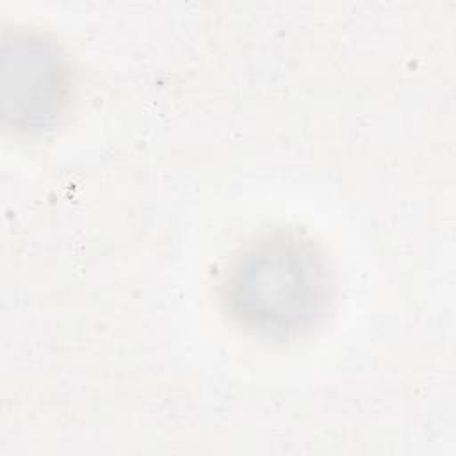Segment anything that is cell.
I'll list each match as a JSON object with an SVG mask.
<instances>
[{"label":"cell","mask_w":456,"mask_h":456,"mask_svg":"<svg viewBox=\"0 0 456 456\" xmlns=\"http://www.w3.org/2000/svg\"><path fill=\"white\" fill-rule=\"evenodd\" d=\"M331 281L317 246L290 232L265 235L232 264L224 299L246 328L289 337L312 328L326 312Z\"/></svg>","instance_id":"1"},{"label":"cell","mask_w":456,"mask_h":456,"mask_svg":"<svg viewBox=\"0 0 456 456\" xmlns=\"http://www.w3.org/2000/svg\"><path fill=\"white\" fill-rule=\"evenodd\" d=\"M2 116L21 134L52 130L71 103V73L61 48L45 34L12 32L2 41Z\"/></svg>","instance_id":"2"}]
</instances>
